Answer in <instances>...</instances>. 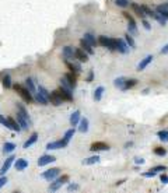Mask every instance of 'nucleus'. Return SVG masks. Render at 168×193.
<instances>
[{
  "mask_svg": "<svg viewBox=\"0 0 168 193\" xmlns=\"http://www.w3.org/2000/svg\"><path fill=\"white\" fill-rule=\"evenodd\" d=\"M59 173H60L59 168H50V169L45 171V172L42 173V178L46 179V181H53L56 176H59Z\"/></svg>",
  "mask_w": 168,
  "mask_h": 193,
  "instance_id": "20e7f679",
  "label": "nucleus"
},
{
  "mask_svg": "<svg viewBox=\"0 0 168 193\" xmlns=\"http://www.w3.org/2000/svg\"><path fill=\"white\" fill-rule=\"evenodd\" d=\"M14 148H16V144L14 143H4V145H3V153H13Z\"/></svg>",
  "mask_w": 168,
  "mask_h": 193,
  "instance_id": "7c9ffc66",
  "label": "nucleus"
},
{
  "mask_svg": "<svg viewBox=\"0 0 168 193\" xmlns=\"http://www.w3.org/2000/svg\"><path fill=\"white\" fill-rule=\"evenodd\" d=\"M25 85H27V88L30 90L31 94H35L36 92V87H35V84H34L32 78H27V80H25Z\"/></svg>",
  "mask_w": 168,
  "mask_h": 193,
  "instance_id": "cd10ccee",
  "label": "nucleus"
},
{
  "mask_svg": "<svg viewBox=\"0 0 168 193\" xmlns=\"http://www.w3.org/2000/svg\"><path fill=\"white\" fill-rule=\"evenodd\" d=\"M17 108H18V113L21 115V116L24 117V119L27 120V122L30 123L31 126H32V122H31V117H30V115H28V112L25 111V108H24V106H22V105H20V103H17Z\"/></svg>",
  "mask_w": 168,
  "mask_h": 193,
  "instance_id": "2eb2a0df",
  "label": "nucleus"
},
{
  "mask_svg": "<svg viewBox=\"0 0 168 193\" xmlns=\"http://www.w3.org/2000/svg\"><path fill=\"white\" fill-rule=\"evenodd\" d=\"M156 11H157V13H158V14H161V16L164 17L165 20H168V8H165L162 4L157 6V7H156Z\"/></svg>",
  "mask_w": 168,
  "mask_h": 193,
  "instance_id": "c756f323",
  "label": "nucleus"
},
{
  "mask_svg": "<svg viewBox=\"0 0 168 193\" xmlns=\"http://www.w3.org/2000/svg\"><path fill=\"white\" fill-rule=\"evenodd\" d=\"M167 53H168V44L161 49V55H167Z\"/></svg>",
  "mask_w": 168,
  "mask_h": 193,
  "instance_id": "864d4df0",
  "label": "nucleus"
},
{
  "mask_svg": "<svg viewBox=\"0 0 168 193\" xmlns=\"http://www.w3.org/2000/svg\"><path fill=\"white\" fill-rule=\"evenodd\" d=\"M13 87H14V90H16V91L18 92V94H20V97H21L22 99L25 101V102H28V103H30V102H32V101H34L32 94H31V92H30V90H28V88H24V87H22L21 84H14Z\"/></svg>",
  "mask_w": 168,
  "mask_h": 193,
  "instance_id": "f257e3e1",
  "label": "nucleus"
},
{
  "mask_svg": "<svg viewBox=\"0 0 168 193\" xmlns=\"http://www.w3.org/2000/svg\"><path fill=\"white\" fill-rule=\"evenodd\" d=\"M92 78H94V70H90L88 73V77H87V83H91Z\"/></svg>",
  "mask_w": 168,
  "mask_h": 193,
  "instance_id": "09e8293b",
  "label": "nucleus"
},
{
  "mask_svg": "<svg viewBox=\"0 0 168 193\" xmlns=\"http://www.w3.org/2000/svg\"><path fill=\"white\" fill-rule=\"evenodd\" d=\"M125 80H126L125 77H118L116 80L114 81V85H115V87H118V88H120V90H122L123 84H125Z\"/></svg>",
  "mask_w": 168,
  "mask_h": 193,
  "instance_id": "ea45409f",
  "label": "nucleus"
},
{
  "mask_svg": "<svg viewBox=\"0 0 168 193\" xmlns=\"http://www.w3.org/2000/svg\"><path fill=\"white\" fill-rule=\"evenodd\" d=\"M7 122H8V129H11V130H14V131H21V127H20L18 122H16L13 117H8Z\"/></svg>",
  "mask_w": 168,
  "mask_h": 193,
  "instance_id": "b1692460",
  "label": "nucleus"
},
{
  "mask_svg": "<svg viewBox=\"0 0 168 193\" xmlns=\"http://www.w3.org/2000/svg\"><path fill=\"white\" fill-rule=\"evenodd\" d=\"M143 25H144V28H146V30H150V24H148V22L146 21L144 18H143Z\"/></svg>",
  "mask_w": 168,
  "mask_h": 193,
  "instance_id": "6e6d98bb",
  "label": "nucleus"
},
{
  "mask_svg": "<svg viewBox=\"0 0 168 193\" xmlns=\"http://www.w3.org/2000/svg\"><path fill=\"white\" fill-rule=\"evenodd\" d=\"M157 136H158V139L161 140V141H168V130H161L157 133Z\"/></svg>",
  "mask_w": 168,
  "mask_h": 193,
  "instance_id": "4c0bfd02",
  "label": "nucleus"
},
{
  "mask_svg": "<svg viewBox=\"0 0 168 193\" xmlns=\"http://www.w3.org/2000/svg\"><path fill=\"white\" fill-rule=\"evenodd\" d=\"M72 90H67V88H64V87H62L60 85V88L58 90V92H59V95L62 97V99L63 101H72L73 99V95H72Z\"/></svg>",
  "mask_w": 168,
  "mask_h": 193,
  "instance_id": "6e6552de",
  "label": "nucleus"
},
{
  "mask_svg": "<svg viewBox=\"0 0 168 193\" xmlns=\"http://www.w3.org/2000/svg\"><path fill=\"white\" fill-rule=\"evenodd\" d=\"M36 140H38V134H36V133H32V134H31L30 139H28L27 141L24 143V148H28V147H31L32 144H35Z\"/></svg>",
  "mask_w": 168,
  "mask_h": 193,
  "instance_id": "a878e982",
  "label": "nucleus"
},
{
  "mask_svg": "<svg viewBox=\"0 0 168 193\" xmlns=\"http://www.w3.org/2000/svg\"><path fill=\"white\" fill-rule=\"evenodd\" d=\"M154 154H156V155H160V157H164L165 154H167V150L162 148V147H156L154 148Z\"/></svg>",
  "mask_w": 168,
  "mask_h": 193,
  "instance_id": "79ce46f5",
  "label": "nucleus"
},
{
  "mask_svg": "<svg viewBox=\"0 0 168 193\" xmlns=\"http://www.w3.org/2000/svg\"><path fill=\"white\" fill-rule=\"evenodd\" d=\"M34 99H35L38 103H41V105H48V102H49V101H48L46 98L42 97L39 92H35V97H34Z\"/></svg>",
  "mask_w": 168,
  "mask_h": 193,
  "instance_id": "2f4dec72",
  "label": "nucleus"
},
{
  "mask_svg": "<svg viewBox=\"0 0 168 193\" xmlns=\"http://www.w3.org/2000/svg\"><path fill=\"white\" fill-rule=\"evenodd\" d=\"M49 101H50V103H53L55 106L62 105V102H63V99H62V97L59 95L58 90H56V91H53V92H50V95H49Z\"/></svg>",
  "mask_w": 168,
  "mask_h": 193,
  "instance_id": "0eeeda50",
  "label": "nucleus"
},
{
  "mask_svg": "<svg viewBox=\"0 0 168 193\" xmlns=\"http://www.w3.org/2000/svg\"><path fill=\"white\" fill-rule=\"evenodd\" d=\"M3 85H4L6 88H10L11 87V78H10V74H8V73H6V76L3 77Z\"/></svg>",
  "mask_w": 168,
  "mask_h": 193,
  "instance_id": "58836bf2",
  "label": "nucleus"
},
{
  "mask_svg": "<svg viewBox=\"0 0 168 193\" xmlns=\"http://www.w3.org/2000/svg\"><path fill=\"white\" fill-rule=\"evenodd\" d=\"M36 92H39V94H41L42 97H44V98H46V99L49 101V95H50V94H49V91H48V90L45 88V87L39 85V87H38V90H36Z\"/></svg>",
  "mask_w": 168,
  "mask_h": 193,
  "instance_id": "f704fd0d",
  "label": "nucleus"
},
{
  "mask_svg": "<svg viewBox=\"0 0 168 193\" xmlns=\"http://www.w3.org/2000/svg\"><path fill=\"white\" fill-rule=\"evenodd\" d=\"M122 14L125 16V18L129 21V25H128V27H129V34H134L137 31V27H136V22H134L133 17H132L129 13H126V11H123Z\"/></svg>",
  "mask_w": 168,
  "mask_h": 193,
  "instance_id": "423d86ee",
  "label": "nucleus"
},
{
  "mask_svg": "<svg viewBox=\"0 0 168 193\" xmlns=\"http://www.w3.org/2000/svg\"><path fill=\"white\" fill-rule=\"evenodd\" d=\"M80 46H81V49L86 50L88 55H92V53H94V50H92V46L88 44V42L84 41V39H81V41H80Z\"/></svg>",
  "mask_w": 168,
  "mask_h": 193,
  "instance_id": "393cba45",
  "label": "nucleus"
},
{
  "mask_svg": "<svg viewBox=\"0 0 168 193\" xmlns=\"http://www.w3.org/2000/svg\"><path fill=\"white\" fill-rule=\"evenodd\" d=\"M134 162H136V164H140V165H142V164H144V159H143V158H139V157H137V158H134Z\"/></svg>",
  "mask_w": 168,
  "mask_h": 193,
  "instance_id": "5fc2aeb1",
  "label": "nucleus"
},
{
  "mask_svg": "<svg viewBox=\"0 0 168 193\" xmlns=\"http://www.w3.org/2000/svg\"><path fill=\"white\" fill-rule=\"evenodd\" d=\"M83 39L86 42H88L91 46H95V45H97V41H95V38H94V35H92V34H86Z\"/></svg>",
  "mask_w": 168,
  "mask_h": 193,
  "instance_id": "473e14b6",
  "label": "nucleus"
},
{
  "mask_svg": "<svg viewBox=\"0 0 168 193\" xmlns=\"http://www.w3.org/2000/svg\"><path fill=\"white\" fill-rule=\"evenodd\" d=\"M77 189H78L77 183H70L69 186H67V190H69V192H72V190H77Z\"/></svg>",
  "mask_w": 168,
  "mask_h": 193,
  "instance_id": "de8ad7c7",
  "label": "nucleus"
},
{
  "mask_svg": "<svg viewBox=\"0 0 168 193\" xmlns=\"http://www.w3.org/2000/svg\"><path fill=\"white\" fill-rule=\"evenodd\" d=\"M17 122H18V125H20V127H21V130H28V129L31 127V125H30V123H28L27 120H25L20 113H17Z\"/></svg>",
  "mask_w": 168,
  "mask_h": 193,
  "instance_id": "4468645a",
  "label": "nucleus"
},
{
  "mask_svg": "<svg viewBox=\"0 0 168 193\" xmlns=\"http://www.w3.org/2000/svg\"><path fill=\"white\" fill-rule=\"evenodd\" d=\"M151 62H153V56H151V55L146 56V57L143 59V60H142V62H140V63H139V66H137V69H139V70H144L146 67H147L148 64L151 63Z\"/></svg>",
  "mask_w": 168,
  "mask_h": 193,
  "instance_id": "a211bd4d",
  "label": "nucleus"
},
{
  "mask_svg": "<svg viewBox=\"0 0 168 193\" xmlns=\"http://www.w3.org/2000/svg\"><path fill=\"white\" fill-rule=\"evenodd\" d=\"M130 6H132V8H133V11L137 14V16L140 17V18H144L146 17V14H144V11H143V8H142V6H139L137 3H130Z\"/></svg>",
  "mask_w": 168,
  "mask_h": 193,
  "instance_id": "aec40b11",
  "label": "nucleus"
},
{
  "mask_svg": "<svg viewBox=\"0 0 168 193\" xmlns=\"http://www.w3.org/2000/svg\"><path fill=\"white\" fill-rule=\"evenodd\" d=\"M162 6H164L165 8H168V2H167V3H164V4H162Z\"/></svg>",
  "mask_w": 168,
  "mask_h": 193,
  "instance_id": "4d7b16f0",
  "label": "nucleus"
},
{
  "mask_svg": "<svg viewBox=\"0 0 168 193\" xmlns=\"http://www.w3.org/2000/svg\"><path fill=\"white\" fill-rule=\"evenodd\" d=\"M137 84V80L136 78H130V80H125V84H123V87H122V90L123 91H126V90H129V88H132V87H134Z\"/></svg>",
  "mask_w": 168,
  "mask_h": 193,
  "instance_id": "bb28decb",
  "label": "nucleus"
},
{
  "mask_svg": "<svg viewBox=\"0 0 168 193\" xmlns=\"http://www.w3.org/2000/svg\"><path fill=\"white\" fill-rule=\"evenodd\" d=\"M100 42L102 46H105V48H109V49H116V39L115 38H108V36H100Z\"/></svg>",
  "mask_w": 168,
  "mask_h": 193,
  "instance_id": "7ed1b4c3",
  "label": "nucleus"
},
{
  "mask_svg": "<svg viewBox=\"0 0 168 193\" xmlns=\"http://www.w3.org/2000/svg\"><path fill=\"white\" fill-rule=\"evenodd\" d=\"M64 62H66V66L69 67L70 70H72V73H80L81 71V66L78 63H73V62H69L67 59H64Z\"/></svg>",
  "mask_w": 168,
  "mask_h": 193,
  "instance_id": "f3484780",
  "label": "nucleus"
},
{
  "mask_svg": "<svg viewBox=\"0 0 168 193\" xmlns=\"http://www.w3.org/2000/svg\"><path fill=\"white\" fill-rule=\"evenodd\" d=\"M63 56L64 59H74V49L72 46H64L63 48Z\"/></svg>",
  "mask_w": 168,
  "mask_h": 193,
  "instance_id": "412c9836",
  "label": "nucleus"
},
{
  "mask_svg": "<svg viewBox=\"0 0 168 193\" xmlns=\"http://www.w3.org/2000/svg\"><path fill=\"white\" fill-rule=\"evenodd\" d=\"M125 41H126V44H128L130 48H134V46H136V44H134L133 38H132V35H130V34H129V32L125 35Z\"/></svg>",
  "mask_w": 168,
  "mask_h": 193,
  "instance_id": "a19ab883",
  "label": "nucleus"
},
{
  "mask_svg": "<svg viewBox=\"0 0 168 193\" xmlns=\"http://www.w3.org/2000/svg\"><path fill=\"white\" fill-rule=\"evenodd\" d=\"M115 50H118V52H120V53H128L129 52V45L128 44H125L123 42V39H116V49Z\"/></svg>",
  "mask_w": 168,
  "mask_h": 193,
  "instance_id": "9d476101",
  "label": "nucleus"
},
{
  "mask_svg": "<svg viewBox=\"0 0 168 193\" xmlns=\"http://www.w3.org/2000/svg\"><path fill=\"white\" fill-rule=\"evenodd\" d=\"M156 175H157V173L154 172L153 169H150L148 172H144V173H143V176H144V178H154Z\"/></svg>",
  "mask_w": 168,
  "mask_h": 193,
  "instance_id": "49530a36",
  "label": "nucleus"
},
{
  "mask_svg": "<svg viewBox=\"0 0 168 193\" xmlns=\"http://www.w3.org/2000/svg\"><path fill=\"white\" fill-rule=\"evenodd\" d=\"M151 169L157 173V172H161V171H167V167H165V165H157V167L151 168Z\"/></svg>",
  "mask_w": 168,
  "mask_h": 193,
  "instance_id": "a18cd8bd",
  "label": "nucleus"
},
{
  "mask_svg": "<svg viewBox=\"0 0 168 193\" xmlns=\"http://www.w3.org/2000/svg\"><path fill=\"white\" fill-rule=\"evenodd\" d=\"M80 122V111H74L70 115V125L72 126H77Z\"/></svg>",
  "mask_w": 168,
  "mask_h": 193,
  "instance_id": "4be33fe9",
  "label": "nucleus"
},
{
  "mask_svg": "<svg viewBox=\"0 0 168 193\" xmlns=\"http://www.w3.org/2000/svg\"><path fill=\"white\" fill-rule=\"evenodd\" d=\"M64 78L69 81V84L72 85V88H76V85H77V78H76V76L73 74V73H67V74H64Z\"/></svg>",
  "mask_w": 168,
  "mask_h": 193,
  "instance_id": "5701e85b",
  "label": "nucleus"
},
{
  "mask_svg": "<svg viewBox=\"0 0 168 193\" xmlns=\"http://www.w3.org/2000/svg\"><path fill=\"white\" fill-rule=\"evenodd\" d=\"M115 4H116L118 7H128V6L130 4V2H129V0H115Z\"/></svg>",
  "mask_w": 168,
  "mask_h": 193,
  "instance_id": "37998d69",
  "label": "nucleus"
},
{
  "mask_svg": "<svg viewBox=\"0 0 168 193\" xmlns=\"http://www.w3.org/2000/svg\"><path fill=\"white\" fill-rule=\"evenodd\" d=\"M100 157L98 155H94V157H90V158L87 159H83V165H92V164H97V162H100Z\"/></svg>",
  "mask_w": 168,
  "mask_h": 193,
  "instance_id": "c85d7f7f",
  "label": "nucleus"
},
{
  "mask_svg": "<svg viewBox=\"0 0 168 193\" xmlns=\"http://www.w3.org/2000/svg\"><path fill=\"white\" fill-rule=\"evenodd\" d=\"M78 131L80 133H87L88 131V119L87 117H83V119H80V122H78Z\"/></svg>",
  "mask_w": 168,
  "mask_h": 193,
  "instance_id": "dca6fc26",
  "label": "nucleus"
},
{
  "mask_svg": "<svg viewBox=\"0 0 168 193\" xmlns=\"http://www.w3.org/2000/svg\"><path fill=\"white\" fill-rule=\"evenodd\" d=\"M28 167V161L24 158H18L16 159V169L17 171H24Z\"/></svg>",
  "mask_w": 168,
  "mask_h": 193,
  "instance_id": "6ab92c4d",
  "label": "nucleus"
},
{
  "mask_svg": "<svg viewBox=\"0 0 168 193\" xmlns=\"http://www.w3.org/2000/svg\"><path fill=\"white\" fill-rule=\"evenodd\" d=\"M153 18H154V20H156V21H157V22H158V24H161V25H165V22H167V20H165V18H164V17H162V16H161V14H158V13H157V11H156V13H154Z\"/></svg>",
  "mask_w": 168,
  "mask_h": 193,
  "instance_id": "c9c22d12",
  "label": "nucleus"
},
{
  "mask_svg": "<svg viewBox=\"0 0 168 193\" xmlns=\"http://www.w3.org/2000/svg\"><path fill=\"white\" fill-rule=\"evenodd\" d=\"M67 181H69V176H67V175H62L60 178H58V176H56L55 181H53L52 183H50L49 190H50V192H56V190L60 189V187L63 186V185L66 183Z\"/></svg>",
  "mask_w": 168,
  "mask_h": 193,
  "instance_id": "f03ea898",
  "label": "nucleus"
},
{
  "mask_svg": "<svg viewBox=\"0 0 168 193\" xmlns=\"http://www.w3.org/2000/svg\"><path fill=\"white\" fill-rule=\"evenodd\" d=\"M160 179H161V182H162V183H168V176L167 175H161V178H160Z\"/></svg>",
  "mask_w": 168,
  "mask_h": 193,
  "instance_id": "603ef678",
  "label": "nucleus"
},
{
  "mask_svg": "<svg viewBox=\"0 0 168 193\" xmlns=\"http://www.w3.org/2000/svg\"><path fill=\"white\" fill-rule=\"evenodd\" d=\"M14 155H11V157H8L7 159H6V162L3 164V167L0 168V175H4L6 172H7L8 169H10V167H11V164H13V161H14Z\"/></svg>",
  "mask_w": 168,
  "mask_h": 193,
  "instance_id": "ddd939ff",
  "label": "nucleus"
},
{
  "mask_svg": "<svg viewBox=\"0 0 168 193\" xmlns=\"http://www.w3.org/2000/svg\"><path fill=\"white\" fill-rule=\"evenodd\" d=\"M0 123H2L3 126H6V127H8V122H7V119H4V117L0 115Z\"/></svg>",
  "mask_w": 168,
  "mask_h": 193,
  "instance_id": "3c124183",
  "label": "nucleus"
},
{
  "mask_svg": "<svg viewBox=\"0 0 168 193\" xmlns=\"http://www.w3.org/2000/svg\"><path fill=\"white\" fill-rule=\"evenodd\" d=\"M53 161H56V158L53 155H42L41 158L38 159V165L39 167H45V165L50 164V162H53Z\"/></svg>",
  "mask_w": 168,
  "mask_h": 193,
  "instance_id": "f8f14e48",
  "label": "nucleus"
},
{
  "mask_svg": "<svg viewBox=\"0 0 168 193\" xmlns=\"http://www.w3.org/2000/svg\"><path fill=\"white\" fill-rule=\"evenodd\" d=\"M74 131H76V130H74V129H73V127H72V129H69V130H67L66 133H64V137H63V140H66V141L69 143L70 140H72V137L74 136Z\"/></svg>",
  "mask_w": 168,
  "mask_h": 193,
  "instance_id": "e433bc0d",
  "label": "nucleus"
},
{
  "mask_svg": "<svg viewBox=\"0 0 168 193\" xmlns=\"http://www.w3.org/2000/svg\"><path fill=\"white\" fill-rule=\"evenodd\" d=\"M74 56H76V59H78L80 62H84V63L88 60V53H87L86 50H83L81 48L74 50Z\"/></svg>",
  "mask_w": 168,
  "mask_h": 193,
  "instance_id": "1a4fd4ad",
  "label": "nucleus"
},
{
  "mask_svg": "<svg viewBox=\"0 0 168 193\" xmlns=\"http://www.w3.org/2000/svg\"><path fill=\"white\" fill-rule=\"evenodd\" d=\"M108 144L106 143H104V141H95V143H92L91 144V148L90 150L91 151H104V150H108Z\"/></svg>",
  "mask_w": 168,
  "mask_h": 193,
  "instance_id": "9b49d317",
  "label": "nucleus"
},
{
  "mask_svg": "<svg viewBox=\"0 0 168 193\" xmlns=\"http://www.w3.org/2000/svg\"><path fill=\"white\" fill-rule=\"evenodd\" d=\"M69 143L66 140H58V141H52V143H48L46 148L48 150H59V148H64Z\"/></svg>",
  "mask_w": 168,
  "mask_h": 193,
  "instance_id": "39448f33",
  "label": "nucleus"
},
{
  "mask_svg": "<svg viewBox=\"0 0 168 193\" xmlns=\"http://www.w3.org/2000/svg\"><path fill=\"white\" fill-rule=\"evenodd\" d=\"M60 85H62V87H64V88H67V90H72V85H70L69 81H67L64 77H62V78H60Z\"/></svg>",
  "mask_w": 168,
  "mask_h": 193,
  "instance_id": "c03bdc74",
  "label": "nucleus"
},
{
  "mask_svg": "<svg viewBox=\"0 0 168 193\" xmlns=\"http://www.w3.org/2000/svg\"><path fill=\"white\" fill-rule=\"evenodd\" d=\"M102 94H104V87H98V88H95V91H94V99L95 101H101V98H102Z\"/></svg>",
  "mask_w": 168,
  "mask_h": 193,
  "instance_id": "72a5a7b5",
  "label": "nucleus"
},
{
  "mask_svg": "<svg viewBox=\"0 0 168 193\" xmlns=\"http://www.w3.org/2000/svg\"><path fill=\"white\" fill-rule=\"evenodd\" d=\"M6 183H7V178H6V176H3V175H2V178H0V189H2V187L4 186Z\"/></svg>",
  "mask_w": 168,
  "mask_h": 193,
  "instance_id": "8fccbe9b",
  "label": "nucleus"
}]
</instances>
